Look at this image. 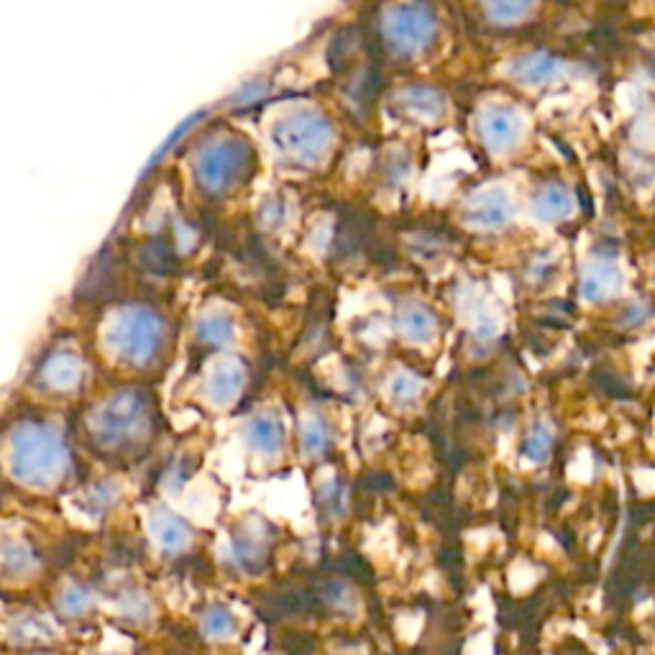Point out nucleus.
Returning <instances> with one entry per match:
<instances>
[{"label":"nucleus","instance_id":"nucleus-13","mask_svg":"<svg viewBox=\"0 0 655 655\" xmlns=\"http://www.w3.org/2000/svg\"><path fill=\"white\" fill-rule=\"evenodd\" d=\"M561 72V59L545 52L525 54V57L515 59V62L510 64V75L515 77L517 82H522V85H548V82H553L556 77H561Z\"/></svg>","mask_w":655,"mask_h":655},{"label":"nucleus","instance_id":"nucleus-6","mask_svg":"<svg viewBox=\"0 0 655 655\" xmlns=\"http://www.w3.org/2000/svg\"><path fill=\"white\" fill-rule=\"evenodd\" d=\"M384 31L397 52L412 54L428 47L435 36V16L428 6H418V3L395 6L387 11Z\"/></svg>","mask_w":655,"mask_h":655},{"label":"nucleus","instance_id":"nucleus-11","mask_svg":"<svg viewBox=\"0 0 655 655\" xmlns=\"http://www.w3.org/2000/svg\"><path fill=\"white\" fill-rule=\"evenodd\" d=\"M574 208H576L574 192H571L566 185H561V182H548V185H543L538 192H535L533 198L535 218L543 223L566 221V218L574 213Z\"/></svg>","mask_w":655,"mask_h":655},{"label":"nucleus","instance_id":"nucleus-22","mask_svg":"<svg viewBox=\"0 0 655 655\" xmlns=\"http://www.w3.org/2000/svg\"><path fill=\"white\" fill-rule=\"evenodd\" d=\"M118 612H121L123 620L131 622V625H144L151 617L149 597H146L144 592H139V589H128V592H123L121 597H118Z\"/></svg>","mask_w":655,"mask_h":655},{"label":"nucleus","instance_id":"nucleus-17","mask_svg":"<svg viewBox=\"0 0 655 655\" xmlns=\"http://www.w3.org/2000/svg\"><path fill=\"white\" fill-rule=\"evenodd\" d=\"M400 105L405 108L407 113H410V116L435 118L438 113L443 111V98L438 95V90H433V87L418 85V87H410V90L402 93Z\"/></svg>","mask_w":655,"mask_h":655},{"label":"nucleus","instance_id":"nucleus-20","mask_svg":"<svg viewBox=\"0 0 655 655\" xmlns=\"http://www.w3.org/2000/svg\"><path fill=\"white\" fill-rule=\"evenodd\" d=\"M400 325H402V331H405L407 338H412V341L420 343V341H428V338L433 336L435 320H433V313L425 310L423 305H410V308L402 310Z\"/></svg>","mask_w":655,"mask_h":655},{"label":"nucleus","instance_id":"nucleus-9","mask_svg":"<svg viewBox=\"0 0 655 655\" xmlns=\"http://www.w3.org/2000/svg\"><path fill=\"white\" fill-rule=\"evenodd\" d=\"M622 282H625V277L615 261L597 256V259L586 261V267L581 269L579 292L586 302H604L620 295Z\"/></svg>","mask_w":655,"mask_h":655},{"label":"nucleus","instance_id":"nucleus-15","mask_svg":"<svg viewBox=\"0 0 655 655\" xmlns=\"http://www.w3.org/2000/svg\"><path fill=\"white\" fill-rule=\"evenodd\" d=\"M151 533L157 538L159 548L167 553H182L190 545L192 530L182 517H177L169 510H157L149 520Z\"/></svg>","mask_w":655,"mask_h":655},{"label":"nucleus","instance_id":"nucleus-8","mask_svg":"<svg viewBox=\"0 0 655 655\" xmlns=\"http://www.w3.org/2000/svg\"><path fill=\"white\" fill-rule=\"evenodd\" d=\"M522 128L525 123H522L520 111L512 105H492L479 118V134L484 144L497 151L515 146L522 136Z\"/></svg>","mask_w":655,"mask_h":655},{"label":"nucleus","instance_id":"nucleus-23","mask_svg":"<svg viewBox=\"0 0 655 655\" xmlns=\"http://www.w3.org/2000/svg\"><path fill=\"white\" fill-rule=\"evenodd\" d=\"M34 553L21 540H6L3 543V569L6 574H29L34 569Z\"/></svg>","mask_w":655,"mask_h":655},{"label":"nucleus","instance_id":"nucleus-25","mask_svg":"<svg viewBox=\"0 0 655 655\" xmlns=\"http://www.w3.org/2000/svg\"><path fill=\"white\" fill-rule=\"evenodd\" d=\"M553 446V428L545 420H538V423L530 428L528 438H525V456L533 458V461H545L548 453H551Z\"/></svg>","mask_w":655,"mask_h":655},{"label":"nucleus","instance_id":"nucleus-4","mask_svg":"<svg viewBox=\"0 0 655 655\" xmlns=\"http://www.w3.org/2000/svg\"><path fill=\"white\" fill-rule=\"evenodd\" d=\"M331 139L333 128L328 118L310 108H297L274 126V141L279 149L302 164L318 162L331 146Z\"/></svg>","mask_w":655,"mask_h":655},{"label":"nucleus","instance_id":"nucleus-28","mask_svg":"<svg viewBox=\"0 0 655 655\" xmlns=\"http://www.w3.org/2000/svg\"><path fill=\"white\" fill-rule=\"evenodd\" d=\"M420 392V382L415 379V374H395L392 379V395L397 400H412V397Z\"/></svg>","mask_w":655,"mask_h":655},{"label":"nucleus","instance_id":"nucleus-29","mask_svg":"<svg viewBox=\"0 0 655 655\" xmlns=\"http://www.w3.org/2000/svg\"><path fill=\"white\" fill-rule=\"evenodd\" d=\"M98 655H118V653H98Z\"/></svg>","mask_w":655,"mask_h":655},{"label":"nucleus","instance_id":"nucleus-1","mask_svg":"<svg viewBox=\"0 0 655 655\" xmlns=\"http://www.w3.org/2000/svg\"><path fill=\"white\" fill-rule=\"evenodd\" d=\"M11 466L26 484H49L64 469V446L59 435L41 425H21L11 435Z\"/></svg>","mask_w":655,"mask_h":655},{"label":"nucleus","instance_id":"nucleus-12","mask_svg":"<svg viewBox=\"0 0 655 655\" xmlns=\"http://www.w3.org/2000/svg\"><path fill=\"white\" fill-rule=\"evenodd\" d=\"M241 384H244V366L236 359H226L210 371L203 389L205 397H208L213 405H228V402L238 397Z\"/></svg>","mask_w":655,"mask_h":655},{"label":"nucleus","instance_id":"nucleus-27","mask_svg":"<svg viewBox=\"0 0 655 655\" xmlns=\"http://www.w3.org/2000/svg\"><path fill=\"white\" fill-rule=\"evenodd\" d=\"M530 11H533V6H530V3H492V6H487V13H489V16L497 18L499 24L520 21V18L528 16Z\"/></svg>","mask_w":655,"mask_h":655},{"label":"nucleus","instance_id":"nucleus-7","mask_svg":"<svg viewBox=\"0 0 655 655\" xmlns=\"http://www.w3.org/2000/svg\"><path fill=\"white\" fill-rule=\"evenodd\" d=\"M269 548H272V533H269V525L267 522L256 520V517L254 520L244 522V528L236 530L231 538L233 561H236L244 571H249V574L264 569Z\"/></svg>","mask_w":655,"mask_h":655},{"label":"nucleus","instance_id":"nucleus-16","mask_svg":"<svg viewBox=\"0 0 655 655\" xmlns=\"http://www.w3.org/2000/svg\"><path fill=\"white\" fill-rule=\"evenodd\" d=\"M246 443L259 453H277L285 443V425L274 412H259L246 425Z\"/></svg>","mask_w":655,"mask_h":655},{"label":"nucleus","instance_id":"nucleus-5","mask_svg":"<svg viewBox=\"0 0 655 655\" xmlns=\"http://www.w3.org/2000/svg\"><path fill=\"white\" fill-rule=\"evenodd\" d=\"M254 167V157L246 141H213L200 151L195 172L198 182L208 192H223L233 182L246 177V169Z\"/></svg>","mask_w":655,"mask_h":655},{"label":"nucleus","instance_id":"nucleus-3","mask_svg":"<svg viewBox=\"0 0 655 655\" xmlns=\"http://www.w3.org/2000/svg\"><path fill=\"white\" fill-rule=\"evenodd\" d=\"M164 325L157 315L146 308H128L118 315L108 333V343L126 364H149L157 359L162 348Z\"/></svg>","mask_w":655,"mask_h":655},{"label":"nucleus","instance_id":"nucleus-19","mask_svg":"<svg viewBox=\"0 0 655 655\" xmlns=\"http://www.w3.org/2000/svg\"><path fill=\"white\" fill-rule=\"evenodd\" d=\"M95 599H93V592L87 589V586L82 584H67L59 592V609H62L64 617H72V620H77V617H85L90 609H93Z\"/></svg>","mask_w":655,"mask_h":655},{"label":"nucleus","instance_id":"nucleus-24","mask_svg":"<svg viewBox=\"0 0 655 655\" xmlns=\"http://www.w3.org/2000/svg\"><path fill=\"white\" fill-rule=\"evenodd\" d=\"M8 632H11L13 643H29V640H41V638H52V630L41 617L36 615H21L8 625Z\"/></svg>","mask_w":655,"mask_h":655},{"label":"nucleus","instance_id":"nucleus-10","mask_svg":"<svg viewBox=\"0 0 655 655\" xmlns=\"http://www.w3.org/2000/svg\"><path fill=\"white\" fill-rule=\"evenodd\" d=\"M466 218L482 228H502L512 218V198L505 187L476 192L466 205Z\"/></svg>","mask_w":655,"mask_h":655},{"label":"nucleus","instance_id":"nucleus-14","mask_svg":"<svg viewBox=\"0 0 655 655\" xmlns=\"http://www.w3.org/2000/svg\"><path fill=\"white\" fill-rule=\"evenodd\" d=\"M39 379L47 384V387L67 392V389L77 387V384L82 382L80 359H77L75 354H70V351H54V354H49L47 359H44V364H41Z\"/></svg>","mask_w":655,"mask_h":655},{"label":"nucleus","instance_id":"nucleus-26","mask_svg":"<svg viewBox=\"0 0 655 655\" xmlns=\"http://www.w3.org/2000/svg\"><path fill=\"white\" fill-rule=\"evenodd\" d=\"M328 443H331V433H328L325 420L318 418V415L305 420V425H302V446H305V451L320 453L328 448Z\"/></svg>","mask_w":655,"mask_h":655},{"label":"nucleus","instance_id":"nucleus-2","mask_svg":"<svg viewBox=\"0 0 655 655\" xmlns=\"http://www.w3.org/2000/svg\"><path fill=\"white\" fill-rule=\"evenodd\" d=\"M149 418L146 397L139 392H118L108 397L90 418L95 441L105 448H123L141 438V428Z\"/></svg>","mask_w":655,"mask_h":655},{"label":"nucleus","instance_id":"nucleus-21","mask_svg":"<svg viewBox=\"0 0 655 655\" xmlns=\"http://www.w3.org/2000/svg\"><path fill=\"white\" fill-rule=\"evenodd\" d=\"M198 336L200 341L208 343V346H223V343H228L233 338L231 318H226L223 313L205 315L198 325Z\"/></svg>","mask_w":655,"mask_h":655},{"label":"nucleus","instance_id":"nucleus-18","mask_svg":"<svg viewBox=\"0 0 655 655\" xmlns=\"http://www.w3.org/2000/svg\"><path fill=\"white\" fill-rule=\"evenodd\" d=\"M203 635L210 640H228L236 635V617L226 604H210L203 612Z\"/></svg>","mask_w":655,"mask_h":655}]
</instances>
